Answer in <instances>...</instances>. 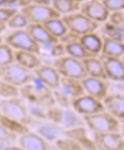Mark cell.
<instances>
[{
    "mask_svg": "<svg viewBox=\"0 0 124 150\" xmlns=\"http://www.w3.org/2000/svg\"><path fill=\"white\" fill-rule=\"evenodd\" d=\"M20 89V96L26 103L52 106L55 104L52 89L46 86L35 75Z\"/></svg>",
    "mask_w": 124,
    "mask_h": 150,
    "instance_id": "cell-1",
    "label": "cell"
},
{
    "mask_svg": "<svg viewBox=\"0 0 124 150\" xmlns=\"http://www.w3.org/2000/svg\"><path fill=\"white\" fill-rule=\"evenodd\" d=\"M52 92L57 104L70 107L74 100L85 93L81 80L62 76L58 86Z\"/></svg>",
    "mask_w": 124,
    "mask_h": 150,
    "instance_id": "cell-2",
    "label": "cell"
},
{
    "mask_svg": "<svg viewBox=\"0 0 124 150\" xmlns=\"http://www.w3.org/2000/svg\"><path fill=\"white\" fill-rule=\"evenodd\" d=\"M47 118L64 130L86 126L82 116L72 108L60 106L56 103L48 108Z\"/></svg>",
    "mask_w": 124,
    "mask_h": 150,
    "instance_id": "cell-3",
    "label": "cell"
},
{
    "mask_svg": "<svg viewBox=\"0 0 124 150\" xmlns=\"http://www.w3.org/2000/svg\"><path fill=\"white\" fill-rule=\"evenodd\" d=\"M82 117L86 127L92 132H121V122L106 110Z\"/></svg>",
    "mask_w": 124,
    "mask_h": 150,
    "instance_id": "cell-4",
    "label": "cell"
},
{
    "mask_svg": "<svg viewBox=\"0 0 124 150\" xmlns=\"http://www.w3.org/2000/svg\"><path fill=\"white\" fill-rule=\"evenodd\" d=\"M52 65L62 77L81 80L87 76L82 61L67 54L54 59Z\"/></svg>",
    "mask_w": 124,
    "mask_h": 150,
    "instance_id": "cell-5",
    "label": "cell"
},
{
    "mask_svg": "<svg viewBox=\"0 0 124 150\" xmlns=\"http://www.w3.org/2000/svg\"><path fill=\"white\" fill-rule=\"evenodd\" d=\"M0 113L27 126L32 117L23 99L18 96L1 98L0 100Z\"/></svg>",
    "mask_w": 124,
    "mask_h": 150,
    "instance_id": "cell-6",
    "label": "cell"
},
{
    "mask_svg": "<svg viewBox=\"0 0 124 150\" xmlns=\"http://www.w3.org/2000/svg\"><path fill=\"white\" fill-rule=\"evenodd\" d=\"M34 75L33 71L15 62L0 66V79L17 87L25 85Z\"/></svg>",
    "mask_w": 124,
    "mask_h": 150,
    "instance_id": "cell-7",
    "label": "cell"
},
{
    "mask_svg": "<svg viewBox=\"0 0 124 150\" xmlns=\"http://www.w3.org/2000/svg\"><path fill=\"white\" fill-rule=\"evenodd\" d=\"M30 130L38 134L51 143L64 136L65 130L50 120L32 117L28 125Z\"/></svg>",
    "mask_w": 124,
    "mask_h": 150,
    "instance_id": "cell-8",
    "label": "cell"
},
{
    "mask_svg": "<svg viewBox=\"0 0 124 150\" xmlns=\"http://www.w3.org/2000/svg\"><path fill=\"white\" fill-rule=\"evenodd\" d=\"M68 31L79 35L96 32L101 24L95 22L79 11L61 16Z\"/></svg>",
    "mask_w": 124,
    "mask_h": 150,
    "instance_id": "cell-9",
    "label": "cell"
},
{
    "mask_svg": "<svg viewBox=\"0 0 124 150\" xmlns=\"http://www.w3.org/2000/svg\"><path fill=\"white\" fill-rule=\"evenodd\" d=\"M5 42L15 50L33 52L39 55L41 47L36 43L26 29L14 30L5 38Z\"/></svg>",
    "mask_w": 124,
    "mask_h": 150,
    "instance_id": "cell-10",
    "label": "cell"
},
{
    "mask_svg": "<svg viewBox=\"0 0 124 150\" xmlns=\"http://www.w3.org/2000/svg\"><path fill=\"white\" fill-rule=\"evenodd\" d=\"M20 11L23 14L29 23L43 24L50 18L61 17L52 6L34 3L21 7Z\"/></svg>",
    "mask_w": 124,
    "mask_h": 150,
    "instance_id": "cell-11",
    "label": "cell"
},
{
    "mask_svg": "<svg viewBox=\"0 0 124 150\" xmlns=\"http://www.w3.org/2000/svg\"><path fill=\"white\" fill-rule=\"evenodd\" d=\"M92 132L93 140L96 149L105 150H124V137L121 132Z\"/></svg>",
    "mask_w": 124,
    "mask_h": 150,
    "instance_id": "cell-12",
    "label": "cell"
},
{
    "mask_svg": "<svg viewBox=\"0 0 124 150\" xmlns=\"http://www.w3.org/2000/svg\"><path fill=\"white\" fill-rule=\"evenodd\" d=\"M71 108L81 116L105 110L102 101L86 93L74 100L72 103Z\"/></svg>",
    "mask_w": 124,
    "mask_h": 150,
    "instance_id": "cell-13",
    "label": "cell"
},
{
    "mask_svg": "<svg viewBox=\"0 0 124 150\" xmlns=\"http://www.w3.org/2000/svg\"><path fill=\"white\" fill-rule=\"evenodd\" d=\"M108 80L116 82H124V64L123 58L110 57L99 54Z\"/></svg>",
    "mask_w": 124,
    "mask_h": 150,
    "instance_id": "cell-14",
    "label": "cell"
},
{
    "mask_svg": "<svg viewBox=\"0 0 124 150\" xmlns=\"http://www.w3.org/2000/svg\"><path fill=\"white\" fill-rule=\"evenodd\" d=\"M79 11L98 23L107 21L109 11L101 0H86L81 3Z\"/></svg>",
    "mask_w": 124,
    "mask_h": 150,
    "instance_id": "cell-15",
    "label": "cell"
},
{
    "mask_svg": "<svg viewBox=\"0 0 124 150\" xmlns=\"http://www.w3.org/2000/svg\"><path fill=\"white\" fill-rule=\"evenodd\" d=\"M106 79L86 76L81 79L85 93L102 101L109 93V86Z\"/></svg>",
    "mask_w": 124,
    "mask_h": 150,
    "instance_id": "cell-16",
    "label": "cell"
},
{
    "mask_svg": "<svg viewBox=\"0 0 124 150\" xmlns=\"http://www.w3.org/2000/svg\"><path fill=\"white\" fill-rule=\"evenodd\" d=\"M18 146L21 149L45 150L54 149L52 143L33 131L30 130L20 135L18 138Z\"/></svg>",
    "mask_w": 124,
    "mask_h": 150,
    "instance_id": "cell-17",
    "label": "cell"
},
{
    "mask_svg": "<svg viewBox=\"0 0 124 150\" xmlns=\"http://www.w3.org/2000/svg\"><path fill=\"white\" fill-rule=\"evenodd\" d=\"M105 110L123 123L124 121V96L120 93H108L102 101Z\"/></svg>",
    "mask_w": 124,
    "mask_h": 150,
    "instance_id": "cell-18",
    "label": "cell"
},
{
    "mask_svg": "<svg viewBox=\"0 0 124 150\" xmlns=\"http://www.w3.org/2000/svg\"><path fill=\"white\" fill-rule=\"evenodd\" d=\"M33 72L37 78L52 90L58 86L61 76L52 64L43 63Z\"/></svg>",
    "mask_w": 124,
    "mask_h": 150,
    "instance_id": "cell-19",
    "label": "cell"
},
{
    "mask_svg": "<svg viewBox=\"0 0 124 150\" xmlns=\"http://www.w3.org/2000/svg\"><path fill=\"white\" fill-rule=\"evenodd\" d=\"M25 29L41 47L50 46L59 41V39L52 36L43 24L29 23Z\"/></svg>",
    "mask_w": 124,
    "mask_h": 150,
    "instance_id": "cell-20",
    "label": "cell"
},
{
    "mask_svg": "<svg viewBox=\"0 0 124 150\" xmlns=\"http://www.w3.org/2000/svg\"><path fill=\"white\" fill-rule=\"evenodd\" d=\"M86 126L80 127L65 130L64 136L71 138L79 143L83 149H96L94 143L92 135H89Z\"/></svg>",
    "mask_w": 124,
    "mask_h": 150,
    "instance_id": "cell-21",
    "label": "cell"
},
{
    "mask_svg": "<svg viewBox=\"0 0 124 150\" xmlns=\"http://www.w3.org/2000/svg\"><path fill=\"white\" fill-rule=\"evenodd\" d=\"M79 42L91 54L98 56L101 54L102 47L101 35L96 32L89 33L80 35Z\"/></svg>",
    "mask_w": 124,
    "mask_h": 150,
    "instance_id": "cell-22",
    "label": "cell"
},
{
    "mask_svg": "<svg viewBox=\"0 0 124 150\" xmlns=\"http://www.w3.org/2000/svg\"><path fill=\"white\" fill-rule=\"evenodd\" d=\"M14 61L25 68L33 71L43 64L39 55L33 52L14 51Z\"/></svg>",
    "mask_w": 124,
    "mask_h": 150,
    "instance_id": "cell-23",
    "label": "cell"
},
{
    "mask_svg": "<svg viewBox=\"0 0 124 150\" xmlns=\"http://www.w3.org/2000/svg\"><path fill=\"white\" fill-rule=\"evenodd\" d=\"M102 47L101 53L110 57L123 58L124 54V42L115 40L107 36L101 35Z\"/></svg>",
    "mask_w": 124,
    "mask_h": 150,
    "instance_id": "cell-24",
    "label": "cell"
},
{
    "mask_svg": "<svg viewBox=\"0 0 124 150\" xmlns=\"http://www.w3.org/2000/svg\"><path fill=\"white\" fill-rule=\"evenodd\" d=\"M87 76L108 80L104 68L98 56L88 57L81 60Z\"/></svg>",
    "mask_w": 124,
    "mask_h": 150,
    "instance_id": "cell-25",
    "label": "cell"
},
{
    "mask_svg": "<svg viewBox=\"0 0 124 150\" xmlns=\"http://www.w3.org/2000/svg\"><path fill=\"white\" fill-rule=\"evenodd\" d=\"M43 25L52 36L58 39L68 31L66 24L61 17L50 18L44 22Z\"/></svg>",
    "mask_w": 124,
    "mask_h": 150,
    "instance_id": "cell-26",
    "label": "cell"
},
{
    "mask_svg": "<svg viewBox=\"0 0 124 150\" xmlns=\"http://www.w3.org/2000/svg\"><path fill=\"white\" fill-rule=\"evenodd\" d=\"M51 6L62 16L79 11L81 3L73 0H52Z\"/></svg>",
    "mask_w": 124,
    "mask_h": 150,
    "instance_id": "cell-27",
    "label": "cell"
},
{
    "mask_svg": "<svg viewBox=\"0 0 124 150\" xmlns=\"http://www.w3.org/2000/svg\"><path fill=\"white\" fill-rule=\"evenodd\" d=\"M101 35L124 42V25H115L106 21L101 27Z\"/></svg>",
    "mask_w": 124,
    "mask_h": 150,
    "instance_id": "cell-28",
    "label": "cell"
},
{
    "mask_svg": "<svg viewBox=\"0 0 124 150\" xmlns=\"http://www.w3.org/2000/svg\"><path fill=\"white\" fill-rule=\"evenodd\" d=\"M64 46L67 55L81 61L88 57L96 56L87 52L79 41Z\"/></svg>",
    "mask_w": 124,
    "mask_h": 150,
    "instance_id": "cell-29",
    "label": "cell"
},
{
    "mask_svg": "<svg viewBox=\"0 0 124 150\" xmlns=\"http://www.w3.org/2000/svg\"><path fill=\"white\" fill-rule=\"evenodd\" d=\"M0 124L18 135L31 130L27 125L18 121L6 117L0 113Z\"/></svg>",
    "mask_w": 124,
    "mask_h": 150,
    "instance_id": "cell-30",
    "label": "cell"
},
{
    "mask_svg": "<svg viewBox=\"0 0 124 150\" xmlns=\"http://www.w3.org/2000/svg\"><path fill=\"white\" fill-rule=\"evenodd\" d=\"M28 24L25 16L20 10L14 14L6 23L7 27L13 30L25 29Z\"/></svg>",
    "mask_w": 124,
    "mask_h": 150,
    "instance_id": "cell-31",
    "label": "cell"
},
{
    "mask_svg": "<svg viewBox=\"0 0 124 150\" xmlns=\"http://www.w3.org/2000/svg\"><path fill=\"white\" fill-rule=\"evenodd\" d=\"M15 62L13 49L6 42L0 43V66Z\"/></svg>",
    "mask_w": 124,
    "mask_h": 150,
    "instance_id": "cell-32",
    "label": "cell"
},
{
    "mask_svg": "<svg viewBox=\"0 0 124 150\" xmlns=\"http://www.w3.org/2000/svg\"><path fill=\"white\" fill-rule=\"evenodd\" d=\"M55 149L59 150H84L77 142L71 138L64 137L53 143Z\"/></svg>",
    "mask_w": 124,
    "mask_h": 150,
    "instance_id": "cell-33",
    "label": "cell"
},
{
    "mask_svg": "<svg viewBox=\"0 0 124 150\" xmlns=\"http://www.w3.org/2000/svg\"><path fill=\"white\" fill-rule=\"evenodd\" d=\"M20 96L19 88L0 79V97L2 98L18 97Z\"/></svg>",
    "mask_w": 124,
    "mask_h": 150,
    "instance_id": "cell-34",
    "label": "cell"
},
{
    "mask_svg": "<svg viewBox=\"0 0 124 150\" xmlns=\"http://www.w3.org/2000/svg\"><path fill=\"white\" fill-rule=\"evenodd\" d=\"M18 139V135L0 124V143H13Z\"/></svg>",
    "mask_w": 124,
    "mask_h": 150,
    "instance_id": "cell-35",
    "label": "cell"
},
{
    "mask_svg": "<svg viewBox=\"0 0 124 150\" xmlns=\"http://www.w3.org/2000/svg\"><path fill=\"white\" fill-rule=\"evenodd\" d=\"M102 1L109 12L124 10V0H102Z\"/></svg>",
    "mask_w": 124,
    "mask_h": 150,
    "instance_id": "cell-36",
    "label": "cell"
},
{
    "mask_svg": "<svg viewBox=\"0 0 124 150\" xmlns=\"http://www.w3.org/2000/svg\"><path fill=\"white\" fill-rule=\"evenodd\" d=\"M107 21L115 25H124V10L109 12Z\"/></svg>",
    "mask_w": 124,
    "mask_h": 150,
    "instance_id": "cell-37",
    "label": "cell"
},
{
    "mask_svg": "<svg viewBox=\"0 0 124 150\" xmlns=\"http://www.w3.org/2000/svg\"><path fill=\"white\" fill-rule=\"evenodd\" d=\"M18 11L14 7H0V22L6 23Z\"/></svg>",
    "mask_w": 124,
    "mask_h": 150,
    "instance_id": "cell-38",
    "label": "cell"
},
{
    "mask_svg": "<svg viewBox=\"0 0 124 150\" xmlns=\"http://www.w3.org/2000/svg\"><path fill=\"white\" fill-rule=\"evenodd\" d=\"M80 35L76 33L67 31L65 35L59 39V41L63 44L66 45L69 43L78 41Z\"/></svg>",
    "mask_w": 124,
    "mask_h": 150,
    "instance_id": "cell-39",
    "label": "cell"
},
{
    "mask_svg": "<svg viewBox=\"0 0 124 150\" xmlns=\"http://www.w3.org/2000/svg\"><path fill=\"white\" fill-rule=\"evenodd\" d=\"M33 3V0H18L17 4L20 7H22L28 6Z\"/></svg>",
    "mask_w": 124,
    "mask_h": 150,
    "instance_id": "cell-40",
    "label": "cell"
},
{
    "mask_svg": "<svg viewBox=\"0 0 124 150\" xmlns=\"http://www.w3.org/2000/svg\"><path fill=\"white\" fill-rule=\"evenodd\" d=\"M52 1V0H33V3L46 6H51Z\"/></svg>",
    "mask_w": 124,
    "mask_h": 150,
    "instance_id": "cell-41",
    "label": "cell"
},
{
    "mask_svg": "<svg viewBox=\"0 0 124 150\" xmlns=\"http://www.w3.org/2000/svg\"><path fill=\"white\" fill-rule=\"evenodd\" d=\"M6 28H7V26L6 23L0 22V34H1L4 31H5Z\"/></svg>",
    "mask_w": 124,
    "mask_h": 150,
    "instance_id": "cell-42",
    "label": "cell"
},
{
    "mask_svg": "<svg viewBox=\"0 0 124 150\" xmlns=\"http://www.w3.org/2000/svg\"><path fill=\"white\" fill-rule=\"evenodd\" d=\"M18 1V0H5L6 3H9V4L17 3Z\"/></svg>",
    "mask_w": 124,
    "mask_h": 150,
    "instance_id": "cell-43",
    "label": "cell"
},
{
    "mask_svg": "<svg viewBox=\"0 0 124 150\" xmlns=\"http://www.w3.org/2000/svg\"><path fill=\"white\" fill-rule=\"evenodd\" d=\"M73 1L78 2V3H81H81L84 2V1H85L86 0H73Z\"/></svg>",
    "mask_w": 124,
    "mask_h": 150,
    "instance_id": "cell-44",
    "label": "cell"
},
{
    "mask_svg": "<svg viewBox=\"0 0 124 150\" xmlns=\"http://www.w3.org/2000/svg\"><path fill=\"white\" fill-rule=\"evenodd\" d=\"M5 0H0V6H1L4 4H5Z\"/></svg>",
    "mask_w": 124,
    "mask_h": 150,
    "instance_id": "cell-45",
    "label": "cell"
},
{
    "mask_svg": "<svg viewBox=\"0 0 124 150\" xmlns=\"http://www.w3.org/2000/svg\"><path fill=\"white\" fill-rule=\"evenodd\" d=\"M3 42V38L1 36V34H0V43Z\"/></svg>",
    "mask_w": 124,
    "mask_h": 150,
    "instance_id": "cell-46",
    "label": "cell"
},
{
    "mask_svg": "<svg viewBox=\"0 0 124 150\" xmlns=\"http://www.w3.org/2000/svg\"><path fill=\"white\" fill-rule=\"evenodd\" d=\"M101 1H102V0H101Z\"/></svg>",
    "mask_w": 124,
    "mask_h": 150,
    "instance_id": "cell-47",
    "label": "cell"
}]
</instances>
